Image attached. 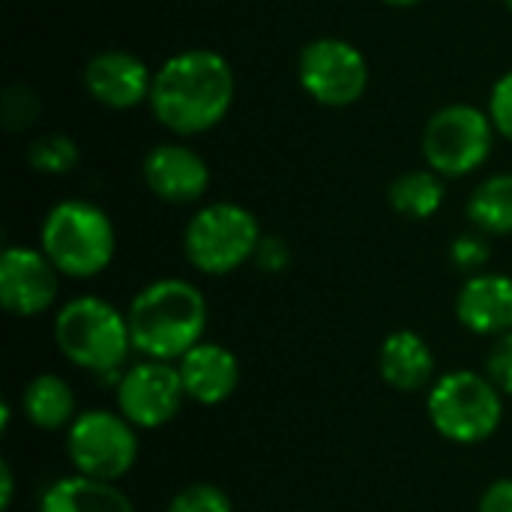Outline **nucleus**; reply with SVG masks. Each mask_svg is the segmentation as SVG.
I'll return each mask as SVG.
<instances>
[{
    "label": "nucleus",
    "instance_id": "1",
    "mask_svg": "<svg viewBox=\"0 0 512 512\" xmlns=\"http://www.w3.org/2000/svg\"><path fill=\"white\" fill-rule=\"evenodd\" d=\"M234 69L210 48L168 57L150 87L153 117L174 135H201L225 120L234 102Z\"/></svg>",
    "mask_w": 512,
    "mask_h": 512
},
{
    "label": "nucleus",
    "instance_id": "16",
    "mask_svg": "<svg viewBox=\"0 0 512 512\" xmlns=\"http://www.w3.org/2000/svg\"><path fill=\"white\" fill-rule=\"evenodd\" d=\"M381 378L399 393H417L432 384L435 375V354L429 342L414 330H399L384 339L378 354Z\"/></svg>",
    "mask_w": 512,
    "mask_h": 512
},
{
    "label": "nucleus",
    "instance_id": "20",
    "mask_svg": "<svg viewBox=\"0 0 512 512\" xmlns=\"http://www.w3.org/2000/svg\"><path fill=\"white\" fill-rule=\"evenodd\" d=\"M468 219L483 234H512V174H495L471 192Z\"/></svg>",
    "mask_w": 512,
    "mask_h": 512
},
{
    "label": "nucleus",
    "instance_id": "23",
    "mask_svg": "<svg viewBox=\"0 0 512 512\" xmlns=\"http://www.w3.org/2000/svg\"><path fill=\"white\" fill-rule=\"evenodd\" d=\"M36 114H39V99H36V93L30 87L15 84V87H9L3 93V123L9 129L30 126L36 120Z\"/></svg>",
    "mask_w": 512,
    "mask_h": 512
},
{
    "label": "nucleus",
    "instance_id": "13",
    "mask_svg": "<svg viewBox=\"0 0 512 512\" xmlns=\"http://www.w3.org/2000/svg\"><path fill=\"white\" fill-rule=\"evenodd\" d=\"M141 171L150 192L168 204H192L210 186L207 162L186 144H156L144 156Z\"/></svg>",
    "mask_w": 512,
    "mask_h": 512
},
{
    "label": "nucleus",
    "instance_id": "17",
    "mask_svg": "<svg viewBox=\"0 0 512 512\" xmlns=\"http://www.w3.org/2000/svg\"><path fill=\"white\" fill-rule=\"evenodd\" d=\"M39 512H135V507L114 483L75 474L42 492Z\"/></svg>",
    "mask_w": 512,
    "mask_h": 512
},
{
    "label": "nucleus",
    "instance_id": "2",
    "mask_svg": "<svg viewBox=\"0 0 512 512\" xmlns=\"http://www.w3.org/2000/svg\"><path fill=\"white\" fill-rule=\"evenodd\" d=\"M132 348L150 360H183L207 330V303L192 282L159 279L141 288L126 312Z\"/></svg>",
    "mask_w": 512,
    "mask_h": 512
},
{
    "label": "nucleus",
    "instance_id": "29",
    "mask_svg": "<svg viewBox=\"0 0 512 512\" xmlns=\"http://www.w3.org/2000/svg\"><path fill=\"white\" fill-rule=\"evenodd\" d=\"M0 477H3V489H0V507L9 510L12 504V492H15V483H12V468L9 462H0Z\"/></svg>",
    "mask_w": 512,
    "mask_h": 512
},
{
    "label": "nucleus",
    "instance_id": "8",
    "mask_svg": "<svg viewBox=\"0 0 512 512\" xmlns=\"http://www.w3.org/2000/svg\"><path fill=\"white\" fill-rule=\"evenodd\" d=\"M66 456L78 474L114 483L132 471L138 459V438L123 414L87 411L69 426Z\"/></svg>",
    "mask_w": 512,
    "mask_h": 512
},
{
    "label": "nucleus",
    "instance_id": "14",
    "mask_svg": "<svg viewBox=\"0 0 512 512\" xmlns=\"http://www.w3.org/2000/svg\"><path fill=\"white\" fill-rule=\"evenodd\" d=\"M456 315L477 336H504L512 330V279L504 273L471 276L459 297Z\"/></svg>",
    "mask_w": 512,
    "mask_h": 512
},
{
    "label": "nucleus",
    "instance_id": "30",
    "mask_svg": "<svg viewBox=\"0 0 512 512\" xmlns=\"http://www.w3.org/2000/svg\"><path fill=\"white\" fill-rule=\"evenodd\" d=\"M384 3L399 6V9H408V6H417V3H423V0H384Z\"/></svg>",
    "mask_w": 512,
    "mask_h": 512
},
{
    "label": "nucleus",
    "instance_id": "18",
    "mask_svg": "<svg viewBox=\"0 0 512 512\" xmlns=\"http://www.w3.org/2000/svg\"><path fill=\"white\" fill-rule=\"evenodd\" d=\"M24 417L45 432L72 426L75 396L69 384L57 375H36L24 390Z\"/></svg>",
    "mask_w": 512,
    "mask_h": 512
},
{
    "label": "nucleus",
    "instance_id": "28",
    "mask_svg": "<svg viewBox=\"0 0 512 512\" xmlns=\"http://www.w3.org/2000/svg\"><path fill=\"white\" fill-rule=\"evenodd\" d=\"M258 261H261V267L264 270H282L285 267V261H288V252H285V246L279 243V240H273V237H267V240H261V246H258Z\"/></svg>",
    "mask_w": 512,
    "mask_h": 512
},
{
    "label": "nucleus",
    "instance_id": "3",
    "mask_svg": "<svg viewBox=\"0 0 512 512\" xmlns=\"http://www.w3.org/2000/svg\"><path fill=\"white\" fill-rule=\"evenodd\" d=\"M39 249L69 279L99 276L117 249V234L102 207L66 198L54 204L39 231Z\"/></svg>",
    "mask_w": 512,
    "mask_h": 512
},
{
    "label": "nucleus",
    "instance_id": "25",
    "mask_svg": "<svg viewBox=\"0 0 512 512\" xmlns=\"http://www.w3.org/2000/svg\"><path fill=\"white\" fill-rule=\"evenodd\" d=\"M489 117H492L495 132H501L507 141H512V72L495 81L492 96H489Z\"/></svg>",
    "mask_w": 512,
    "mask_h": 512
},
{
    "label": "nucleus",
    "instance_id": "15",
    "mask_svg": "<svg viewBox=\"0 0 512 512\" xmlns=\"http://www.w3.org/2000/svg\"><path fill=\"white\" fill-rule=\"evenodd\" d=\"M183 390L198 405H222L240 384V360L216 342L195 345L177 366Z\"/></svg>",
    "mask_w": 512,
    "mask_h": 512
},
{
    "label": "nucleus",
    "instance_id": "19",
    "mask_svg": "<svg viewBox=\"0 0 512 512\" xmlns=\"http://www.w3.org/2000/svg\"><path fill=\"white\" fill-rule=\"evenodd\" d=\"M444 204V180L429 171H405L390 183V207L408 219H429Z\"/></svg>",
    "mask_w": 512,
    "mask_h": 512
},
{
    "label": "nucleus",
    "instance_id": "10",
    "mask_svg": "<svg viewBox=\"0 0 512 512\" xmlns=\"http://www.w3.org/2000/svg\"><path fill=\"white\" fill-rule=\"evenodd\" d=\"M186 399L180 372L162 360H144L126 369L117 381V408L138 429H159L171 423Z\"/></svg>",
    "mask_w": 512,
    "mask_h": 512
},
{
    "label": "nucleus",
    "instance_id": "11",
    "mask_svg": "<svg viewBox=\"0 0 512 512\" xmlns=\"http://www.w3.org/2000/svg\"><path fill=\"white\" fill-rule=\"evenodd\" d=\"M57 297V267L42 249L9 246L0 255V303L18 318L42 315Z\"/></svg>",
    "mask_w": 512,
    "mask_h": 512
},
{
    "label": "nucleus",
    "instance_id": "12",
    "mask_svg": "<svg viewBox=\"0 0 512 512\" xmlns=\"http://www.w3.org/2000/svg\"><path fill=\"white\" fill-rule=\"evenodd\" d=\"M84 87L87 93L114 111H126L150 99L153 75L147 63L129 51H99L96 57L87 60L84 66Z\"/></svg>",
    "mask_w": 512,
    "mask_h": 512
},
{
    "label": "nucleus",
    "instance_id": "31",
    "mask_svg": "<svg viewBox=\"0 0 512 512\" xmlns=\"http://www.w3.org/2000/svg\"><path fill=\"white\" fill-rule=\"evenodd\" d=\"M504 3H507V9H510V12H512V0H504Z\"/></svg>",
    "mask_w": 512,
    "mask_h": 512
},
{
    "label": "nucleus",
    "instance_id": "24",
    "mask_svg": "<svg viewBox=\"0 0 512 512\" xmlns=\"http://www.w3.org/2000/svg\"><path fill=\"white\" fill-rule=\"evenodd\" d=\"M486 369H489V381L504 396H512V330L504 333V336H498V342L489 351Z\"/></svg>",
    "mask_w": 512,
    "mask_h": 512
},
{
    "label": "nucleus",
    "instance_id": "4",
    "mask_svg": "<svg viewBox=\"0 0 512 512\" xmlns=\"http://www.w3.org/2000/svg\"><path fill=\"white\" fill-rule=\"evenodd\" d=\"M60 354L87 372H117L132 348L129 318L102 297L69 300L54 321Z\"/></svg>",
    "mask_w": 512,
    "mask_h": 512
},
{
    "label": "nucleus",
    "instance_id": "6",
    "mask_svg": "<svg viewBox=\"0 0 512 512\" xmlns=\"http://www.w3.org/2000/svg\"><path fill=\"white\" fill-rule=\"evenodd\" d=\"M261 246L258 219L231 201H216L201 207L183 234L186 258L195 270L207 276H228L246 264Z\"/></svg>",
    "mask_w": 512,
    "mask_h": 512
},
{
    "label": "nucleus",
    "instance_id": "27",
    "mask_svg": "<svg viewBox=\"0 0 512 512\" xmlns=\"http://www.w3.org/2000/svg\"><path fill=\"white\" fill-rule=\"evenodd\" d=\"M480 512H512V480H495L480 498Z\"/></svg>",
    "mask_w": 512,
    "mask_h": 512
},
{
    "label": "nucleus",
    "instance_id": "5",
    "mask_svg": "<svg viewBox=\"0 0 512 512\" xmlns=\"http://www.w3.org/2000/svg\"><path fill=\"white\" fill-rule=\"evenodd\" d=\"M429 417L447 441L483 444L504 420V393L477 372H450L432 384Z\"/></svg>",
    "mask_w": 512,
    "mask_h": 512
},
{
    "label": "nucleus",
    "instance_id": "7",
    "mask_svg": "<svg viewBox=\"0 0 512 512\" xmlns=\"http://www.w3.org/2000/svg\"><path fill=\"white\" fill-rule=\"evenodd\" d=\"M492 144V117L465 102L435 111L423 129V159L441 177H465L477 171L489 159Z\"/></svg>",
    "mask_w": 512,
    "mask_h": 512
},
{
    "label": "nucleus",
    "instance_id": "26",
    "mask_svg": "<svg viewBox=\"0 0 512 512\" xmlns=\"http://www.w3.org/2000/svg\"><path fill=\"white\" fill-rule=\"evenodd\" d=\"M450 258H453V264H456L459 270L477 276V270H483L486 261H489V246H486V240H480L477 234H462L459 240H453Z\"/></svg>",
    "mask_w": 512,
    "mask_h": 512
},
{
    "label": "nucleus",
    "instance_id": "9",
    "mask_svg": "<svg viewBox=\"0 0 512 512\" xmlns=\"http://www.w3.org/2000/svg\"><path fill=\"white\" fill-rule=\"evenodd\" d=\"M297 75L303 90L327 105V108H345L354 105L369 84V63L357 45L339 36H321L312 39L300 51Z\"/></svg>",
    "mask_w": 512,
    "mask_h": 512
},
{
    "label": "nucleus",
    "instance_id": "21",
    "mask_svg": "<svg viewBox=\"0 0 512 512\" xmlns=\"http://www.w3.org/2000/svg\"><path fill=\"white\" fill-rule=\"evenodd\" d=\"M27 162L39 174H66L78 165V144L63 132H48L30 144Z\"/></svg>",
    "mask_w": 512,
    "mask_h": 512
},
{
    "label": "nucleus",
    "instance_id": "22",
    "mask_svg": "<svg viewBox=\"0 0 512 512\" xmlns=\"http://www.w3.org/2000/svg\"><path fill=\"white\" fill-rule=\"evenodd\" d=\"M168 512H234V507H231V498L219 486L195 483V486L180 489L171 498Z\"/></svg>",
    "mask_w": 512,
    "mask_h": 512
}]
</instances>
